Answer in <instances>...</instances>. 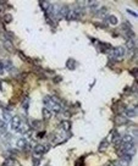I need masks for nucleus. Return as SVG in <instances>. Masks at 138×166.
I'll return each instance as SVG.
<instances>
[{
    "instance_id": "aec40b11",
    "label": "nucleus",
    "mask_w": 138,
    "mask_h": 166,
    "mask_svg": "<svg viewBox=\"0 0 138 166\" xmlns=\"http://www.w3.org/2000/svg\"><path fill=\"white\" fill-rule=\"evenodd\" d=\"M39 164H40V155L34 154V156H33V166H39Z\"/></svg>"
},
{
    "instance_id": "a211bd4d",
    "label": "nucleus",
    "mask_w": 138,
    "mask_h": 166,
    "mask_svg": "<svg viewBox=\"0 0 138 166\" xmlns=\"http://www.w3.org/2000/svg\"><path fill=\"white\" fill-rule=\"evenodd\" d=\"M7 131V126L6 123H5L4 121H0V136H3V134H5Z\"/></svg>"
},
{
    "instance_id": "423d86ee",
    "label": "nucleus",
    "mask_w": 138,
    "mask_h": 166,
    "mask_svg": "<svg viewBox=\"0 0 138 166\" xmlns=\"http://www.w3.org/2000/svg\"><path fill=\"white\" fill-rule=\"evenodd\" d=\"M69 12H70V9L67 5H61L60 10H59V18H66Z\"/></svg>"
},
{
    "instance_id": "a878e982",
    "label": "nucleus",
    "mask_w": 138,
    "mask_h": 166,
    "mask_svg": "<svg viewBox=\"0 0 138 166\" xmlns=\"http://www.w3.org/2000/svg\"><path fill=\"white\" fill-rule=\"evenodd\" d=\"M116 122H117V124H122V123H126V120H125V118H122L121 116H117Z\"/></svg>"
},
{
    "instance_id": "1a4fd4ad",
    "label": "nucleus",
    "mask_w": 138,
    "mask_h": 166,
    "mask_svg": "<svg viewBox=\"0 0 138 166\" xmlns=\"http://www.w3.org/2000/svg\"><path fill=\"white\" fill-rule=\"evenodd\" d=\"M42 114H43V117H44V120H50V118L53 117V111H50L48 107H43V110H42Z\"/></svg>"
},
{
    "instance_id": "dca6fc26",
    "label": "nucleus",
    "mask_w": 138,
    "mask_h": 166,
    "mask_svg": "<svg viewBox=\"0 0 138 166\" xmlns=\"http://www.w3.org/2000/svg\"><path fill=\"white\" fill-rule=\"evenodd\" d=\"M121 142L122 143H132L133 142V137L131 136V134H125L124 137H121Z\"/></svg>"
},
{
    "instance_id": "393cba45",
    "label": "nucleus",
    "mask_w": 138,
    "mask_h": 166,
    "mask_svg": "<svg viewBox=\"0 0 138 166\" xmlns=\"http://www.w3.org/2000/svg\"><path fill=\"white\" fill-rule=\"evenodd\" d=\"M99 45H100V49H101V51H106V48H110V45H109V44L99 43Z\"/></svg>"
},
{
    "instance_id": "7ed1b4c3",
    "label": "nucleus",
    "mask_w": 138,
    "mask_h": 166,
    "mask_svg": "<svg viewBox=\"0 0 138 166\" xmlns=\"http://www.w3.org/2000/svg\"><path fill=\"white\" fill-rule=\"evenodd\" d=\"M125 53H126L125 46H116V48L111 49L109 51V54H110V56L112 59H120V58H122V56L125 55Z\"/></svg>"
},
{
    "instance_id": "4468645a",
    "label": "nucleus",
    "mask_w": 138,
    "mask_h": 166,
    "mask_svg": "<svg viewBox=\"0 0 138 166\" xmlns=\"http://www.w3.org/2000/svg\"><path fill=\"white\" fill-rule=\"evenodd\" d=\"M28 124L26 123V122H21V124H20V127H18V129H17V132L18 133H26L27 131H28Z\"/></svg>"
},
{
    "instance_id": "412c9836",
    "label": "nucleus",
    "mask_w": 138,
    "mask_h": 166,
    "mask_svg": "<svg viewBox=\"0 0 138 166\" xmlns=\"http://www.w3.org/2000/svg\"><path fill=\"white\" fill-rule=\"evenodd\" d=\"M32 127L35 128V129H40V127H42V122H40L39 120H33L32 121Z\"/></svg>"
},
{
    "instance_id": "b1692460",
    "label": "nucleus",
    "mask_w": 138,
    "mask_h": 166,
    "mask_svg": "<svg viewBox=\"0 0 138 166\" xmlns=\"http://www.w3.org/2000/svg\"><path fill=\"white\" fill-rule=\"evenodd\" d=\"M4 21L6 23H10L12 21V16H11V15H5V16H4Z\"/></svg>"
},
{
    "instance_id": "cd10ccee",
    "label": "nucleus",
    "mask_w": 138,
    "mask_h": 166,
    "mask_svg": "<svg viewBox=\"0 0 138 166\" xmlns=\"http://www.w3.org/2000/svg\"><path fill=\"white\" fill-rule=\"evenodd\" d=\"M4 69H5V67H4V64H3V62H0V76L4 75Z\"/></svg>"
},
{
    "instance_id": "5701e85b",
    "label": "nucleus",
    "mask_w": 138,
    "mask_h": 166,
    "mask_svg": "<svg viewBox=\"0 0 138 166\" xmlns=\"http://www.w3.org/2000/svg\"><path fill=\"white\" fill-rule=\"evenodd\" d=\"M15 165V160L14 159H6L3 166H14Z\"/></svg>"
},
{
    "instance_id": "f3484780",
    "label": "nucleus",
    "mask_w": 138,
    "mask_h": 166,
    "mask_svg": "<svg viewBox=\"0 0 138 166\" xmlns=\"http://www.w3.org/2000/svg\"><path fill=\"white\" fill-rule=\"evenodd\" d=\"M108 22L110 24H112V26H115V24H117V22H119V20H117V17L114 16V15H109V16H108Z\"/></svg>"
},
{
    "instance_id": "f8f14e48",
    "label": "nucleus",
    "mask_w": 138,
    "mask_h": 166,
    "mask_svg": "<svg viewBox=\"0 0 138 166\" xmlns=\"http://www.w3.org/2000/svg\"><path fill=\"white\" fill-rule=\"evenodd\" d=\"M108 147H109V141H108V138H104L103 141L100 142L98 150H99V152H104L105 149H108Z\"/></svg>"
},
{
    "instance_id": "20e7f679",
    "label": "nucleus",
    "mask_w": 138,
    "mask_h": 166,
    "mask_svg": "<svg viewBox=\"0 0 138 166\" xmlns=\"http://www.w3.org/2000/svg\"><path fill=\"white\" fill-rule=\"evenodd\" d=\"M48 150H49V145L48 144H37L34 147V154L42 155L44 153H47Z\"/></svg>"
},
{
    "instance_id": "f257e3e1",
    "label": "nucleus",
    "mask_w": 138,
    "mask_h": 166,
    "mask_svg": "<svg viewBox=\"0 0 138 166\" xmlns=\"http://www.w3.org/2000/svg\"><path fill=\"white\" fill-rule=\"evenodd\" d=\"M43 103H44V105L45 107H48L50 111H53V114H59L61 111V105H60V103L59 100L56 99V98L54 97H50V95H47L43 99Z\"/></svg>"
},
{
    "instance_id": "c85d7f7f",
    "label": "nucleus",
    "mask_w": 138,
    "mask_h": 166,
    "mask_svg": "<svg viewBox=\"0 0 138 166\" xmlns=\"http://www.w3.org/2000/svg\"><path fill=\"white\" fill-rule=\"evenodd\" d=\"M60 81H61V77H55L54 82H60Z\"/></svg>"
},
{
    "instance_id": "c756f323",
    "label": "nucleus",
    "mask_w": 138,
    "mask_h": 166,
    "mask_svg": "<svg viewBox=\"0 0 138 166\" xmlns=\"http://www.w3.org/2000/svg\"><path fill=\"white\" fill-rule=\"evenodd\" d=\"M3 29V27H1V26H0V31H1Z\"/></svg>"
},
{
    "instance_id": "0eeeda50",
    "label": "nucleus",
    "mask_w": 138,
    "mask_h": 166,
    "mask_svg": "<svg viewBox=\"0 0 138 166\" xmlns=\"http://www.w3.org/2000/svg\"><path fill=\"white\" fill-rule=\"evenodd\" d=\"M125 115H126V117H130V118L136 117V115H137V109L133 107V106L127 107L126 110H125Z\"/></svg>"
},
{
    "instance_id": "f03ea898",
    "label": "nucleus",
    "mask_w": 138,
    "mask_h": 166,
    "mask_svg": "<svg viewBox=\"0 0 138 166\" xmlns=\"http://www.w3.org/2000/svg\"><path fill=\"white\" fill-rule=\"evenodd\" d=\"M82 14H83V10L82 7H75L72 10H70V12L67 15V20H71V21H75V20H80L82 17Z\"/></svg>"
},
{
    "instance_id": "bb28decb",
    "label": "nucleus",
    "mask_w": 138,
    "mask_h": 166,
    "mask_svg": "<svg viewBox=\"0 0 138 166\" xmlns=\"http://www.w3.org/2000/svg\"><path fill=\"white\" fill-rule=\"evenodd\" d=\"M105 14H106V9H105V7L100 9V11L98 12V15H99V16H103V15H105Z\"/></svg>"
},
{
    "instance_id": "2eb2a0df",
    "label": "nucleus",
    "mask_w": 138,
    "mask_h": 166,
    "mask_svg": "<svg viewBox=\"0 0 138 166\" xmlns=\"http://www.w3.org/2000/svg\"><path fill=\"white\" fill-rule=\"evenodd\" d=\"M16 147H17L18 149H24V147H27V142H26V139L20 138L18 141L16 142Z\"/></svg>"
},
{
    "instance_id": "9d476101",
    "label": "nucleus",
    "mask_w": 138,
    "mask_h": 166,
    "mask_svg": "<svg viewBox=\"0 0 138 166\" xmlns=\"http://www.w3.org/2000/svg\"><path fill=\"white\" fill-rule=\"evenodd\" d=\"M3 44H4V48L6 49L7 51H12L15 50V46H14V44L11 43V40H6V39H4L3 40Z\"/></svg>"
},
{
    "instance_id": "39448f33",
    "label": "nucleus",
    "mask_w": 138,
    "mask_h": 166,
    "mask_svg": "<svg viewBox=\"0 0 138 166\" xmlns=\"http://www.w3.org/2000/svg\"><path fill=\"white\" fill-rule=\"evenodd\" d=\"M22 122V118L20 117V116H14L11 118V128L14 129V131H16L17 132V129L20 127V124H21Z\"/></svg>"
},
{
    "instance_id": "9b49d317",
    "label": "nucleus",
    "mask_w": 138,
    "mask_h": 166,
    "mask_svg": "<svg viewBox=\"0 0 138 166\" xmlns=\"http://www.w3.org/2000/svg\"><path fill=\"white\" fill-rule=\"evenodd\" d=\"M126 48L128 51H135L136 49V43H135V39L133 38H128L127 40V44H126Z\"/></svg>"
},
{
    "instance_id": "4be33fe9",
    "label": "nucleus",
    "mask_w": 138,
    "mask_h": 166,
    "mask_svg": "<svg viewBox=\"0 0 138 166\" xmlns=\"http://www.w3.org/2000/svg\"><path fill=\"white\" fill-rule=\"evenodd\" d=\"M3 117H4V120H6V121H9V120H11V114H10L9 111H6V110H4V112H3Z\"/></svg>"
},
{
    "instance_id": "6ab92c4d",
    "label": "nucleus",
    "mask_w": 138,
    "mask_h": 166,
    "mask_svg": "<svg viewBox=\"0 0 138 166\" xmlns=\"http://www.w3.org/2000/svg\"><path fill=\"white\" fill-rule=\"evenodd\" d=\"M21 103H22V106H23L24 110H27L28 106H29V98H28V97H23Z\"/></svg>"
},
{
    "instance_id": "ddd939ff",
    "label": "nucleus",
    "mask_w": 138,
    "mask_h": 166,
    "mask_svg": "<svg viewBox=\"0 0 138 166\" xmlns=\"http://www.w3.org/2000/svg\"><path fill=\"white\" fill-rule=\"evenodd\" d=\"M66 66H67V69H70V70H75L76 66H77V62H76L75 59L70 58L67 61H66Z\"/></svg>"
},
{
    "instance_id": "6e6552de",
    "label": "nucleus",
    "mask_w": 138,
    "mask_h": 166,
    "mask_svg": "<svg viewBox=\"0 0 138 166\" xmlns=\"http://www.w3.org/2000/svg\"><path fill=\"white\" fill-rule=\"evenodd\" d=\"M59 127H60L61 129H63L64 132H69V131H70V128H71V122H70V121H67V120L61 121Z\"/></svg>"
}]
</instances>
